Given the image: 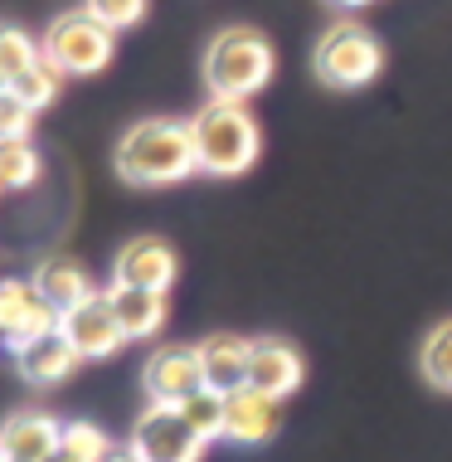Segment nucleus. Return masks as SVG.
<instances>
[{"mask_svg": "<svg viewBox=\"0 0 452 462\" xmlns=\"http://www.w3.org/2000/svg\"><path fill=\"white\" fill-rule=\"evenodd\" d=\"M34 287H40V297L59 311V317L93 297V282H88V273L73 263V258H44V263L34 268Z\"/></svg>", "mask_w": 452, "mask_h": 462, "instance_id": "nucleus-17", "label": "nucleus"}, {"mask_svg": "<svg viewBox=\"0 0 452 462\" xmlns=\"http://www.w3.org/2000/svg\"><path fill=\"white\" fill-rule=\"evenodd\" d=\"M59 336H64L83 360H107V356H117L122 346H127V331H122L107 292H93L83 307L64 311V317H59Z\"/></svg>", "mask_w": 452, "mask_h": 462, "instance_id": "nucleus-9", "label": "nucleus"}, {"mask_svg": "<svg viewBox=\"0 0 452 462\" xmlns=\"http://www.w3.org/2000/svg\"><path fill=\"white\" fill-rule=\"evenodd\" d=\"M49 462H83V457H73V453H64V448H59V453L49 457Z\"/></svg>", "mask_w": 452, "mask_h": 462, "instance_id": "nucleus-28", "label": "nucleus"}, {"mask_svg": "<svg viewBox=\"0 0 452 462\" xmlns=\"http://www.w3.org/2000/svg\"><path fill=\"white\" fill-rule=\"evenodd\" d=\"M301 380H307V360H301L297 346L278 341V336H263V341L248 346V390L287 399L301 390Z\"/></svg>", "mask_w": 452, "mask_h": 462, "instance_id": "nucleus-11", "label": "nucleus"}, {"mask_svg": "<svg viewBox=\"0 0 452 462\" xmlns=\"http://www.w3.org/2000/svg\"><path fill=\"white\" fill-rule=\"evenodd\" d=\"M272 64H278L272 44L263 40L258 30L234 24V30H224V34H215V40H209V54H205V88H209V97H219V103H248L254 93L268 88Z\"/></svg>", "mask_w": 452, "mask_h": 462, "instance_id": "nucleus-3", "label": "nucleus"}, {"mask_svg": "<svg viewBox=\"0 0 452 462\" xmlns=\"http://www.w3.org/2000/svg\"><path fill=\"white\" fill-rule=\"evenodd\" d=\"M112 282L117 287H146V292H171L175 282V248L156 234L117 248V263H112Z\"/></svg>", "mask_w": 452, "mask_h": 462, "instance_id": "nucleus-10", "label": "nucleus"}, {"mask_svg": "<svg viewBox=\"0 0 452 462\" xmlns=\"http://www.w3.org/2000/svg\"><path fill=\"white\" fill-rule=\"evenodd\" d=\"M40 152H34L30 136L20 142H0V190H30L40 180Z\"/></svg>", "mask_w": 452, "mask_h": 462, "instance_id": "nucleus-19", "label": "nucleus"}, {"mask_svg": "<svg viewBox=\"0 0 452 462\" xmlns=\"http://www.w3.org/2000/svg\"><path fill=\"white\" fill-rule=\"evenodd\" d=\"M248 346L244 336H209L199 341V360H205V384L219 394H234L248 384Z\"/></svg>", "mask_w": 452, "mask_h": 462, "instance_id": "nucleus-16", "label": "nucleus"}, {"mask_svg": "<svg viewBox=\"0 0 452 462\" xmlns=\"http://www.w3.org/2000/svg\"><path fill=\"white\" fill-rule=\"evenodd\" d=\"M59 448H64V453H73V457H83V462H107V453L117 443L107 439L103 429H97V423H64V439H59Z\"/></svg>", "mask_w": 452, "mask_h": 462, "instance_id": "nucleus-23", "label": "nucleus"}, {"mask_svg": "<svg viewBox=\"0 0 452 462\" xmlns=\"http://www.w3.org/2000/svg\"><path fill=\"white\" fill-rule=\"evenodd\" d=\"M331 5H341V10H360V5H370V0H331Z\"/></svg>", "mask_w": 452, "mask_h": 462, "instance_id": "nucleus-27", "label": "nucleus"}, {"mask_svg": "<svg viewBox=\"0 0 452 462\" xmlns=\"http://www.w3.org/2000/svg\"><path fill=\"white\" fill-rule=\"evenodd\" d=\"M107 302L117 311L122 331H127V341H156L161 327H166L171 317V297L166 292H146V287H107Z\"/></svg>", "mask_w": 452, "mask_h": 462, "instance_id": "nucleus-14", "label": "nucleus"}, {"mask_svg": "<svg viewBox=\"0 0 452 462\" xmlns=\"http://www.w3.org/2000/svg\"><path fill=\"white\" fill-rule=\"evenodd\" d=\"M311 69L326 88H365L370 79H380L384 69V49L380 40L355 20H336L331 30L317 40V54H311Z\"/></svg>", "mask_w": 452, "mask_h": 462, "instance_id": "nucleus-4", "label": "nucleus"}, {"mask_svg": "<svg viewBox=\"0 0 452 462\" xmlns=\"http://www.w3.org/2000/svg\"><path fill=\"white\" fill-rule=\"evenodd\" d=\"M59 79H64V73L49 64V59H40V64H34L30 73H20V79L10 83V93H15L30 112H40V107H49V103L59 97Z\"/></svg>", "mask_w": 452, "mask_h": 462, "instance_id": "nucleus-21", "label": "nucleus"}, {"mask_svg": "<svg viewBox=\"0 0 452 462\" xmlns=\"http://www.w3.org/2000/svg\"><path fill=\"white\" fill-rule=\"evenodd\" d=\"M0 88H10V83H5V73H0Z\"/></svg>", "mask_w": 452, "mask_h": 462, "instance_id": "nucleus-29", "label": "nucleus"}, {"mask_svg": "<svg viewBox=\"0 0 452 462\" xmlns=\"http://www.w3.org/2000/svg\"><path fill=\"white\" fill-rule=\"evenodd\" d=\"M282 399H272V394H263V390H234V394H224V439L238 443V448H258V443H268L272 433H278V423H282Z\"/></svg>", "mask_w": 452, "mask_h": 462, "instance_id": "nucleus-12", "label": "nucleus"}, {"mask_svg": "<svg viewBox=\"0 0 452 462\" xmlns=\"http://www.w3.org/2000/svg\"><path fill=\"white\" fill-rule=\"evenodd\" d=\"M59 331V311L40 297L34 278H0V346L24 351Z\"/></svg>", "mask_w": 452, "mask_h": 462, "instance_id": "nucleus-7", "label": "nucleus"}, {"mask_svg": "<svg viewBox=\"0 0 452 462\" xmlns=\"http://www.w3.org/2000/svg\"><path fill=\"white\" fill-rule=\"evenodd\" d=\"M83 356L73 351V346L64 341V336H44V341L24 346V351L15 356V370L24 374L30 384H40V390H54V384H69L73 374H78Z\"/></svg>", "mask_w": 452, "mask_h": 462, "instance_id": "nucleus-15", "label": "nucleus"}, {"mask_svg": "<svg viewBox=\"0 0 452 462\" xmlns=\"http://www.w3.org/2000/svg\"><path fill=\"white\" fill-rule=\"evenodd\" d=\"M190 136H195L199 171H205V176H219V180L244 176L258 161V146H263L248 103H219V97H209V103L190 117Z\"/></svg>", "mask_w": 452, "mask_h": 462, "instance_id": "nucleus-2", "label": "nucleus"}, {"mask_svg": "<svg viewBox=\"0 0 452 462\" xmlns=\"http://www.w3.org/2000/svg\"><path fill=\"white\" fill-rule=\"evenodd\" d=\"M0 195H5V190H0Z\"/></svg>", "mask_w": 452, "mask_h": 462, "instance_id": "nucleus-30", "label": "nucleus"}, {"mask_svg": "<svg viewBox=\"0 0 452 462\" xmlns=\"http://www.w3.org/2000/svg\"><path fill=\"white\" fill-rule=\"evenodd\" d=\"M199 171L195 156V136L190 122H171V117H146L132 122L127 136L117 142V176L127 185H180Z\"/></svg>", "mask_w": 452, "mask_h": 462, "instance_id": "nucleus-1", "label": "nucleus"}, {"mask_svg": "<svg viewBox=\"0 0 452 462\" xmlns=\"http://www.w3.org/2000/svg\"><path fill=\"white\" fill-rule=\"evenodd\" d=\"M107 462H142V457H136V448H132V443H117V448L107 453Z\"/></svg>", "mask_w": 452, "mask_h": 462, "instance_id": "nucleus-26", "label": "nucleus"}, {"mask_svg": "<svg viewBox=\"0 0 452 462\" xmlns=\"http://www.w3.org/2000/svg\"><path fill=\"white\" fill-rule=\"evenodd\" d=\"M180 414L190 419V429H195L205 443L224 439V394H219V390H199L195 399H185Z\"/></svg>", "mask_w": 452, "mask_h": 462, "instance_id": "nucleus-22", "label": "nucleus"}, {"mask_svg": "<svg viewBox=\"0 0 452 462\" xmlns=\"http://www.w3.org/2000/svg\"><path fill=\"white\" fill-rule=\"evenodd\" d=\"M419 374L433 384V390L452 394V317L438 321L429 331V341L419 346Z\"/></svg>", "mask_w": 452, "mask_h": 462, "instance_id": "nucleus-18", "label": "nucleus"}, {"mask_svg": "<svg viewBox=\"0 0 452 462\" xmlns=\"http://www.w3.org/2000/svg\"><path fill=\"white\" fill-rule=\"evenodd\" d=\"M117 54V30H107L97 15L88 10H64L44 34V59L59 73H103Z\"/></svg>", "mask_w": 452, "mask_h": 462, "instance_id": "nucleus-5", "label": "nucleus"}, {"mask_svg": "<svg viewBox=\"0 0 452 462\" xmlns=\"http://www.w3.org/2000/svg\"><path fill=\"white\" fill-rule=\"evenodd\" d=\"M127 443L136 448L142 462H199V453L209 448L190 429V419H185L180 409H171V404H146L132 423Z\"/></svg>", "mask_w": 452, "mask_h": 462, "instance_id": "nucleus-6", "label": "nucleus"}, {"mask_svg": "<svg viewBox=\"0 0 452 462\" xmlns=\"http://www.w3.org/2000/svg\"><path fill=\"white\" fill-rule=\"evenodd\" d=\"M64 423L40 409H20L0 423V462H49L59 453Z\"/></svg>", "mask_w": 452, "mask_h": 462, "instance_id": "nucleus-13", "label": "nucleus"}, {"mask_svg": "<svg viewBox=\"0 0 452 462\" xmlns=\"http://www.w3.org/2000/svg\"><path fill=\"white\" fill-rule=\"evenodd\" d=\"M88 15H97L107 30H132L146 15V0H83Z\"/></svg>", "mask_w": 452, "mask_h": 462, "instance_id": "nucleus-24", "label": "nucleus"}, {"mask_svg": "<svg viewBox=\"0 0 452 462\" xmlns=\"http://www.w3.org/2000/svg\"><path fill=\"white\" fill-rule=\"evenodd\" d=\"M30 127H34V112L10 88H0V142H20V136H30Z\"/></svg>", "mask_w": 452, "mask_h": 462, "instance_id": "nucleus-25", "label": "nucleus"}, {"mask_svg": "<svg viewBox=\"0 0 452 462\" xmlns=\"http://www.w3.org/2000/svg\"><path fill=\"white\" fill-rule=\"evenodd\" d=\"M142 384L151 394V404H171L180 409L185 399H195L205 384V360H199V346H156L142 365Z\"/></svg>", "mask_w": 452, "mask_h": 462, "instance_id": "nucleus-8", "label": "nucleus"}, {"mask_svg": "<svg viewBox=\"0 0 452 462\" xmlns=\"http://www.w3.org/2000/svg\"><path fill=\"white\" fill-rule=\"evenodd\" d=\"M40 59H44V44H34V34H24L20 24H0V73H5V83L30 73Z\"/></svg>", "mask_w": 452, "mask_h": 462, "instance_id": "nucleus-20", "label": "nucleus"}]
</instances>
